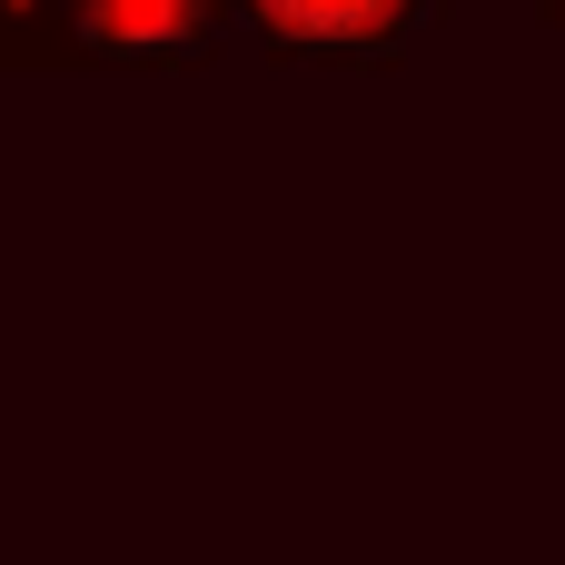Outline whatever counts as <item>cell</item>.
<instances>
[{
	"label": "cell",
	"mask_w": 565,
	"mask_h": 565,
	"mask_svg": "<svg viewBox=\"0 0 565 565\" xmlns=\"http://www.w3.org/2000/svg\"><path fill=\"white\" fill-rule=\"evenodd\" d=\"M288 40H367V30H387L407 0H258Z\"/></svg>",
	"instance_id": "cell-1"
}]
</instances>
